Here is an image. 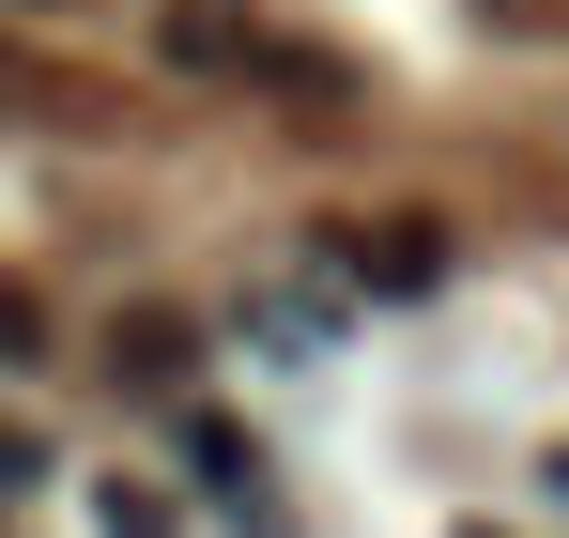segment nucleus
Listing matches in <instances>:
<instances>
[{"label": "nucleus", "mask_w": 569, "mask_h": 538, "mask_svg": "<svg viewBox=\"0 0 569 538\" xmlns=\"http://www.w3.org/2000/svg\"><path fill=\"white\" fill-rule=\"evenodd\" d=\"M93 538H186V508L154 477H93Z\"/></svg>", "instance_id": "obj_4"}, {"label": "nucleus", "mask_w": 569, "mask_h": 538, "mask_svg": "<svg viewBox=\"0 0 569 538\" xmlns=\"http://www.w3.org/2000/svg\"><path fill=\"white\" fill-rule=\"evenodd\" d=\"M31 355H47V308H31V277L0 262V369H31Z\"/></svg>", "instance_id": "obj_5"}, {"label": "nucleus", "mask_w": 569, "mask_h": 538, "mask_svg": "<svg viewBox=\"0 0 569 538\" xmlns=\"http://www.w3.org/2000/svg\"><path fill=\"white\" fill-rule=\"evenodd\" d=\"M477 16H508V31H569V0H477Z\"/></svg>", "instance_id": "obj_6"}, {"label": "nucleus", "mask_w": 569, "mask_h": 538, "mask_svg": "<svg viewBox=\"0 0 569 538\" xmlns=\"http://www.w3.org/2000/svg\"><path fill=\"white\" fill-rule=\"evenodd\" d=\"M186 308H123V323H108V369H123V385H186Z\"/></svg>", "instance_id": "obj_3"}, {"label": "nucleus", "mask_w": 569, "mask_h": 538, "mask_svg": "<svg viewBox=\"0 0 569 538\" xmlns=\"http://www.w3.org/2000/svg\"><path fill=\"white\" fill-rule=\"evenodd\" d=\"M339 262L370 277V292H431V277H447V231H431V216H355Z\"/></svg>", "instance_id": "obj_2"}, {"label": "nucleus", "mask_w": 569, "mask_h": 538, "mask_svg": "<svg viewBox=\"0 0 569 538\" xmlns=\"http://www.w3.org/2000/svg\"><path fill=\"white\" fill-rule=\"evenodd\" d=\"M154 62H186V78H247V62H278V31H262L247 0H154Z\"/></svg>", "instance_id": "obj_1"}, {"label": "nucleus", "mask_w": 569, "mask_h": 538, "mask_svg": "<svg viewBox=\"0 0 569 538\" xmlns=\"http://www.w3.org/2000/svg\"><path fill=\"white\" fill-rule=\"evenodd\" d=\"M462 538H492V524H462Z\"/></svg>", "instance_id": "obj_7"}]
</instances>
